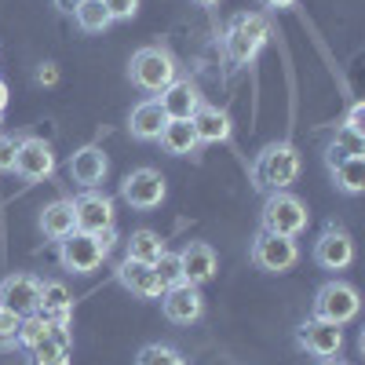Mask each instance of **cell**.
<instances>
[{"instance_id": "obj_31", "label": "cell", "mask_w": 365, "mask_h": 365, "mask_svg": "<svg viewBox=\"0 0 365 365\" xmlns=\"http://www.w3.org/2000/svg\"><path fill=\"white\" fill-rule=\"evenodd\" d=\"M19 325H22V318H19L15 311L0 307V351L19 347Z\"/></svg>"}, {"instance_id": "obj_21", "label": "cell", "mask_w": 365, "mask_h": 365, "mask_svg": "<svg viewBox=\"0 0 365 365\" xmlns=\"http://www.w3.org/2000/svg\"><path fill=\"white\" fill-rule=\"evenodd\" d=\"M190 125H194L197 143H223V139H230V117H227L220 106L201 103L197 113L190 117Z\"/></svg>"}, {"instance_id": "obj_14", "label": "cell", "mask_w": 365, "mask_h": 365, "mask_svg": "<svg viewBox=\"0 0 365 365\" xmlns=\"http://www.w3.org/2000/svg\"><path fill=\"white\" fill-rule=\"evenodd\" d=\"M37 299H41V282L34 274H8L0 282V307L15 311L19 318L37 314Z\"/></svg>"}, {"instance_id": "obj_37", "label": "cell", "mask_w": 365, "mask_h": 365, "mask_svg": "<svg viewBox=\"0 0 365 365\" xmlns=\"http://www.w3.org/2000/svg\"><path fill=\"white\" fill-rule=\"evenodd\" d=\"M259 4H263L267 11H289V8L296 4V0H259Z\"/></svg>"}, {"instance_id": "obj_11", "label": "cell", "mask_w": 365, "mask_h": 365, "mask_svg": "<svg viewBox=\"0 0 365 365\" xmlns=\"http://www.w3.org/2000/svg\"><path fill=\"white\" fill-rule=\"evenodd\" d=\"M15 175H22L26 182H44L55 175V154L51 146L37 135H26L19 139V150H15Z\"/></svg>"}, {"instance_id": "obj_33", "label": "cell", "mask_w": 365, "mask_h": 365, "mask_svg": "<svg viewBox=\"0 0 365 365\" xmlns=\"http://www.w3.org/2000/svg\"><path fill=\"white\" fill-rule=\"evenodd\" d=\"M103 8L113 22H128L139 15V0H103Z\"/></svg>"}, {"instance_id": "obj_26", "label": "cell", "mask_w": 365, "mask_h": 365, "mask_svg": "<svg viewBox=\"0 0 365 365\" xmlns=\"http://www.w3.org/2000/svg\"><path fill=\"white\" fill-rule=\"evenodd\" d=\"M26 354H29V365H70V354H73V347H70V340L48 336L44 344L29 347Z\"/></svg>"}, {"instance_id": "obj_42", "label": "cell", "mask_w": 365, "mask_h": 365, "mask_svg": "<svg viewBox=\"0 0 365 365\" xmlns=\"http://www.w3.org/2000/svg\"><path fill=\"white\" fill-rule=\"evenodd\" d=\"M0 128H4V110H0Z\"/></svg>"}, {"instance_id": "obj_8", "label": "cell", "mask_w": 365, "mask_h": 365, "mask_svg": "<svg viewBox=\"0 0 365 365\" xmlns=\"http://www.w3.org/2000/svg\"><path fill=\"white\" fill-rule=\"evenodd\" d=\"M168 187H165V175L158 168H135L125 175V182H120V201L132 205L135 212H150L158 208L165 201Z\"/></svg>"}, {"instance_id": "obj_15", "label": "cell", "mask_w": 365, "mask_h": 365, "mask_svg": "<svg viewBox=\"0 0 365 365\" xmlns=\"http://www.w3.org/2000/svg\"><path fill=\"white\" fill-rule=\"evenodd\" d=\"M66 172H70V179L77 182L81 190H96L99 182L106 179V172H110V161L103 154V146H81V150L70 154Z\"/></svg>"}, {"instance_id": "obj_36", "label": "cell", "mask_w": 365, "mask_h": 365, "mask_svg": "<svg viewBox=\"0 0 365 365\" xmlns=\"http://www.w3.org/2000/svg\"><path fill=\"white\" fill-rule=\"evenodd\" d=\"M58 81V66L55 63H41L37 66V84H55Z\"/></svg>"}, {"instance_id": "obj_16", "label": "cell", "mask_w": 365, "mask_h": 365, "mask_svg": "<svg viewBox=\"0 0 365 365\" xmlns=\"http://www.w3.org/2000/svg\"><path fill=\"white\" fill-rule=\"evenodd\" d=\"M158 103H161V110L168 113V120H190L205 99H201V88H197L190 77H175V81L161 91V96H158Z\"/></svg>"}, {"instance_id": "obj_38", "label": "cell", "mask_w": 365, "mask_h": 365, "mask_svg": "<svg viewBox=\"0 0 365 365\" xmlns=\"http://www.w3.org/2000/svg\"><path fill=\"white\" fill-rule=\"evenodd\" d=\"M51 4H55L58 11H63V15H73V11L84 4V0H51Z\"/></svg>"}, {"instance_id": "obj_23", "label": "cell", "mask_w": 365, "mask_h": 365, "mask_svg": "<svg viewBox=\"0 0 365 365\" xmlns=\"http://www.w3.org/2000/svg\"><path fill=\"white\" fill-rule=\"evenodd\" d=\"M73 230H77V223H73V205H70L66 197L44 205V212H41V234H44L48 241H63V237L73 234Z\"/></svg>"}, {"instance_id": "obj_24", "label": "cell", "mask_w": 365, "mask_h": 365, "mask_svg": "<svg viewBox=\"0 0 365 365\" xmlns=\"http://www.w3.org/2000/svg\"><path fill=\"white\" fill-rule=\"evenodd\" d=\"M329 175H332V187H336L340 194L354 197V194L365 190V158H347L340 165H332Z\"/></svg>"}, {"instance_id": "obj_18", "label": "cell", "mask_w": 365, "mask_h": 365, "mask_svg": "<svg viewBox=\"0 0 365 365\" xmlns=\"http://www.w3.org/2000/svg\"><path fill=\"white\" fill-rule=\"evenodd\" d=\"M179 259H182V278L190 285H205V282L216 278L220 259H216V249H212L208 241H190V245L179 252Z\"/></svg>"}, {"instance_id": "obj_35", "label": "cell", "mask_w": 365, "mask_h": 365, "mask_svg": "<svg viewBox=\"0 0 365 365\" xmlns=\"http://www.w3.org/2000/svg\"><path fill=\"white\" fill-rule=\"evenodd\" d=\"M365 103H351V110H347V120H344V128H351V132H358V135H365Z\"/></svg>"}, {"instance_id": "obj_34", "label": "cell", "mask_w": 365, "mask_h": 365, "mask_svg": "<svg viewBox=\"0 0 365 365\" xmlns=\"http://www.w3.org/2000/svg\"><path fill=\"white\" fill-rule=\"evenodd\" d=\"M15 150H19V143L11 135H0V172L15 168Z\"/></svg>"}, {"instance_id": "obj_19", "label": "cell", "mask_w": 365, "mask_h": 365, "mask_svg": "<svg viewBox=\"0 0 365 365\" xmlns=\"http://www.w3.org/2000/svg\"><path fill=\"white\" fill-rule=\"evenodd\" d=\"M165 125H168V113L161 110L158 99H143V103H135L132 113H128V132H132V139H139V143H158V135H161Z\"/></svg>"}, {"instance_id": "obj_4", "label": "cell", "mask_w": 365, "mask_h": 365, "mask_svg": "<svg viewBox=\"0 0 365 365\" xmlns=\"http://www.w3.org/2000/svg\"><path fill=\"white\" fill-rule=\"evenodd\" d=\"M307 223H311V212L296 194H289V190L267 194L263 212H259V230L278 234V237H299L307 230Z\"/></svg>"}, {"instance_id": "obj_3", "label": "cell", "mask_w": 365, "mask_h": 365, "mask_svg": "<svg viewBox=\"0 0 365 365\" xmlns=\"http://www.w3.org/2000/svg\"><path fill=\"white\" fill-rule=\"evenodd\" d=\"M128 77L139 91H150V96H161V91L179 77V63L175 55L161 44H150V48H139L128 63Z\"/></svg>"}, {"instance_id": "obj_10", "label": "cell", "mask_w": 365, "mask_h": 365, "mask_svg": "<svg viewBox=\"0 0 365 365\" xmlns=\"http://www.w3.org/2000/svg\"><path fill=\"white\" fill-rule=\"evenodd\" d=\"M73 223L77 230L84 234H99V230H110L117 227V212H113V201L99 190H81L73 201Z\"/></svg>"}, {"instance_id": "obj_13", "label": "cell", "mask_w": 365, "mask_h": 365, "mask_svg": "<svg viewBox=\"0 0 365 365\" xmlns=\"http://www.w3.org/2000/svg\"><path fill=\"white\" fill-rule=\"evenodd\" d=\"M161 311H165V318L175 322V325H194V322L205 314V296H201V289L190 285V282L172 285V289L161 292Z\"/></svg>"}, {"instance_id": "obj_40", "label": "cell", "mask_w": 365, "mask_h": 365, "mask_svg": "<svg viewBox=\"0 0 365 365\" xmlns=\"http://www.w3.org/2000/svg\"><path fill=\"white\" fill-rule=\"evenodd\" d=\"M318 365H347V361H340V358H322Z\"/></svg>"}, {"instance_id": "obj_20", "label": "cell", "mask_w": 365, "mask_h": 365, "mask_svg": "<svg viewBox=\"0 0 365 365\" xmlns=\"http://www.w3.org/2000/svg\"><path fill=\"white\" fill-rule=\"evenodd\" d=\"M37 314H44L55 325H70V318H73V296H70V289L63 282H41Z\"/></svg>"}, {"instance_id": "obj_6", "label": "cell", "mask_w": 365, "mask_h": 365, "mask_svg": "<svg viewBox=\"0 0 365 365\" xmlns=\"http://www.w3.org/2000/svg\"><path fill=\"white\" fill-rule=\"evenodd\" d=\"M106 259V249L99 245L96 234H84V230H73L58 241V263L70 274H96L99 263Z\"/></svg>"}, {"instance_id": "obj_5", "label": "cell", "mask_w": 365, "mask_h": 365, "mask_svg": "<svg viewBox=\"0 0 365 365\" xmlns=\"http://www.w3.org/2000/svg\"><path fill=\"white\" fill-rule=\"evenodd\" d=\"M358 311H361V299H358L354 285H347V282H325L314 292L311 318H322V322H332V325H347V322L358 318Z\"/></svg>"}, {"instance_id": "obj_12", "label": "cell", "mask_w": 365, "mask_h": 365, "mask_svg": "<svg viewBox=\"0 0 365 365\" xmlns=\"http://www.w3.org/2000/svg\"><path fill=\"white\" fill-rule=\"evenodd\" d=\"M314 263L322 270H347L354 263V241L340 223H329L314 241Z\"/></svg>"}, {"instance_id": "obj_7", "label": "cell", "mask_w": 365, "mask_h": 365, "mask_svg": "<svg viewBox=\"0 0 365 365\" xmlns=\"http://www.w3.org/2000/svg\"><path fill=\"white\" fill-rule=\"evenodd\" d=\"M252 263L267 274H285L299 263V245H296V237H278V234H267L259 230L256 241H252V249H249Z\"/></svg>"}, {"instance_id": "obj_9", "label": "cell", "mask_w": 365, "mask_h": 365, "mask_svg": "<svg viewBox=\"0 0 365 365\" xmlns=\"http://www.w3.org/2000/svg\"><path fill=\"white\" fill-rule=\"evenodd\" d=\"M296 347L311 358H336L344 351V325H332L322 318H307L296 329Z\"/></svg>"}, {"instance_id": "obj_27", "label": "cell", "mask_w": 365, "mask_h": 365, "mask_svg": "<svg viewBox=\"0 0 365 365\" xmlns=\"http://www.w3.org/2000/svg\"><path fill=\"white\" fill-rule=\"evenodd\" d=\"M73 19H77V29L81 34H106L110 29V15H106V8H103V0H84V4L73 11Z\"/></svg>"}, {"instance_id": "obj_25", "label": "cell", "mask_w": 365, "mask_h": 365, "mask_svg": "<svg viewBox=\"0 0 365 365\" xmlns=\"http://www.w3.org/2000/svg\"><path fill=\"white\" fill-rule=\"evenodd\" d=\"M125 249H128V259H139V263H154L161 252H165V241L158 230H132V237L125 241Z\"/></svg>"}, {"instance_id": "obj_28", "label": "cell", "mask_w": 365, "mask_h": 365, "mask_svg": "<svg viewBox=\"0 0 365 365\" xmlns=\"http://www.w3.org/2000/svg\"><path fill=\"white\" fill-rule=\"evenodd\" d=\"M48 336H51V322H48L44 314H26V318H22V325H19V347H22V351L44 344Z\"/></svg>"}, {"instance_id": "obj_1", "label": "cell", "mask_w": 365, "mask_h": 365, "mask_svg": "<svg viewBox=\"0 0 365 365\" xmlns=\"http://www.w3.org/2000/svg\"><path fill=\"white\" fill-rule=\"evenodd\" d=\"M299 168H303V158H299V150L292 143H270L252 161V187L267 190V194L289 190L299 179Z\"/></svg>"}, {"instance_id": "obj_39", "label": "cell", "mask_w": 365, "mask_h": 365, "mask_svg": "<svg viewBox=\"0 0 365 365\" xmlns=\"http://www.w3.org/2000/svg\"><path fill=\"white\" fill-rule=\"evenodd\" d=\"M8 103H11V91H8V84H4V81H0V110H4Z\"/></svg>"}, {"instance_id": "obj_29", "label": "cell", "mask_w": 365, "mask_h": 365, "mask_svg": "<svg viewBox=\"0 0 365 365\" xmlns=\"http://www.w3.org/2000/svg\"><path fill=\"white\" fill-rule=\"evenodd\" d=\"M135 365H187L179 347H168V344H146L135 358Z\"/></svg>"}, {"instance_id": "obj_22", "label": "cell", "mask_w": 365, "mask_h": 365, "mask_svg": "<svg viewBox=\"0 0 365 365\" xmlns=\"http://www.w3.org/2000/svg\"><path fill=\"white\" fill-rule=\"evenodd\" d=\"M158 143L172 158H190V154H197V146H201L190 120H168V125L161 128V135H158Z\"/></svg>"}, {"instance_id": "obj_41", "label": "cell", "mask_w": 365, "mask_h": 365, "mask_svg": "<svg viewBox=\"0 0 365 365\" xmlns=\"http://www.w3.org/2000/svg\"><path fill=\"white\" fill-rule=\"evenodd\" d=\"M194 4H201V8H212V4H220V0H194Z\"/></svg>"}, {"instance_id": "obj_17", "label": "cell", "mask_w": 365, "mask_h": 365, "mask_svg": "<svg viewBox=\"0 0 365 365\" xmlns=\"http://www.w3.org/2000/svg\"><path fill=\"white\" fill-rule=\"evenodd\" d=\"M117 282H120V289H128L139 299H161V292H165V285L154 274V263H139V259H128V256L117 267Z\"/></svg>"}, {"instance_id": "obj_2", "label": "cell", "mask_w": 365, "mask_h": 365, "mask_svg": "<svg viewBox=\"0 0 365 365\" xmlns=\"http://www.w3.org/2000/svg\"><path fill=\"white\" fill-rule=\"evenodd\" d=\"M270 41V19L263 11H237L223 34V51L234 66H249Z\"/></svg>"}, {"instance_id": "obj_30", "label": "cell", "mask_w": 365, "mask_h": 365, "mask_svg": "<svg viewBox=\"0 0 365 365\" xmlns=\"http://www.w3.org/2000/svg\"><path fill=\"white\" fill-rule=\"evenodd\" d=\"M154 274H158V282H161L165 289L187 282V278H182V259H179V252H168V249L154 259Z\"/></svg>"}, {"instance_id": "obj_32", "label": "cell", "mask_w": 365, "mask_h": 365, "mask_svg": "<svg viewBox=\"0 0 365 365\" xmlns=\"http://www.w3.org/2000/svg\"><path fill=\"white\" fill-rule=\"evenodd\" d=\"M332 146H340L347 158H365V135L351 132V128H336V135H332Z\"/></svg>"}]
</instances>
